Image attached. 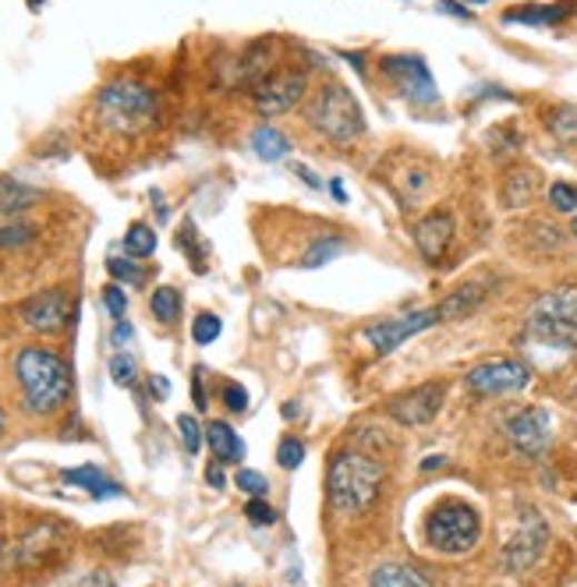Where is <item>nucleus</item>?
Listing matches in <instances>:
<instances>
[{"label": "nucleus", "mask_w": 577, "mask_h": 587, "mask_svg": "<svg viewBox=\"0 0 577 587\" xmlns=\"http://www.w3.org/2000/svg\"><path fill=\"white\" fill-rule=\"evenodd\" d=\"M96 117L113 135H146L160 121V96L139 78H113L100 92H96Z\"/></svg>", "instance_id": "f257e3e1"}, {"label": "nucleus", "mask_w": 577, "mask_h": 587, "mask_svg": "<svg viewBox=\"0 0 577 587\" xmlns=\"http://www.w3.org/2000/svg\"><path fill=\"white\" fill-rule=\"evenodd\" d=\"M14 376L22 386L29 415H53L71 397V368L47 347H22L14 358Z\"/></svg>", "instance_id": "f03ea898"}, {"label": "nucleus", "mask_w": 577, "mask_h": 587, "mask_svg": "<svg viewBox=\"0 0 577 587\" xmlns=\"http://www.w3.org/2000/svg\"><path fill=\"white\" fill-rule=\"evenodd\" d=\"M382 478H387V467L376 457L361 454V449H344L326 471V493H330L334 510L344 517L365 514L376 503Z\"/></svg>", "instance_id": "7ed1b4c3"}, {"label": "nucleus", "mask_w": 577, "mask_h": 587, "mask_svg": "<svg viewBox=\"0 0 577 587\" xmlns=\"http://www.w3.org/2000/svg\"><path fill=\"white\" fill-rule=\"evenodd\" d=\"M525 332L535 347L560 350V355L577 350V283H564L543 294L528 308Z\"/></svg>", "instance_id": "20e7f679"}, {"label": "nucleus", "mask_w": 577, "mask_h": 587, "mask_svg": "<svg viewBox=\"0 0 577 587\" xmlns=\"http://www.w3.org/2000/svg\"><path fill=\"white\" fill-rule=\"evenodd\" d=\"M309 125L337 146H351L365 135V113L355 100V92L340 82H326L316 89V96L305 107Z\"/></svg>", "instance_id": "39448f33"}, {"label": "nucleus", "mask_w": 577, "mask_h": 587, "mask_svg": "<svg viewBox=\"0 0 577 587\" xmlns=\"http://www.w3.org/2000/svg\"><path fill=\"white\" fill-rule=\"evenodd\" d=\"M483 538V514L465 499H439L426 517V545L444 556H465Z\"/></svg>", "instance_id": "423d86ee"}, {"label": "nucleus", "mask_w": 577, "mask_h": 587, "mask_svg": "<svg viewBox=\"0 0 577 587\" xmlns=\"http://www.w3.org/2000/svg\"><path fill=\"white\" fill-rule=\"evenodd\" d=\"M68 549H71L68 527L57 520H43L14 541V570H47V566L61 563Z\"/></svg>", "instance_id": "0eeeda50"}, {"label": "nucleus", "mask_w": 577, "mask_h": 587, "mask_svg": "<svg viewBox=\"0 0 577 587\" xmlns=\"http://www.w3.org/2000/svg\"><path fill=\"white\" fill-rule=\"evenodd\" d=\"M379 68L408 103H415V107H436L439 103V89H436V78L426 64V57L390 53V57H382Z\"/></svg>", "instance_id": "6e6552de"}, {"label": "nucleus", "mask_w": 577, "mask_h": 587, "mask_svg": "<svg viewBox=\"0 0 577 587\" xmlns=\"http://www.w3.org/2000/svg\"><path fill=\"white\" fill-rule=\"evenodd\" d=\"M465 386L478 397L521 394V389L531 386V368L525 361H517V358H493V361L475 365L465 376Z\"/></svg>", "instance_id": "1a4fd4ad"}, {"label": "nucleus", "mask_w": 577, "mask_h": 587, "mask_svg": "<svg viewBox=\"0 0 577 587\" xmlns=\"http://www.w3.org/2000/svg\"><path fill=\"white\" fill-rule=\"evenodd\" d=\"M546 545H549L546 517L538 510H531V506H525L521 520H517V531L510 535L507 549H504V566L510 574H525V570H531L538 559H543Z\"/></svg>", "instance_id": "9d476101"}, {"label": "nucleus", "mask_w": 577, "mask_h": 587, "mask_svg": "<svg viewBox=\"0 0 577 587\" xmlns=\"http://www.w3.org/2000/svg\"><path fill=\"white\" fill-rule=\"evenodd\" d=\"M305 92H309V74L295 68H280L252 89V103L262 117H280L287 110H295L305 100Z\"/></svg>", "instance_id": "9b49d317"}, {"label": "nucleus", "mask_w": 577, "mask_h": 587, "mask_svg": "<svg viewBox=\"0 0 577 587\" xmlns=\"http://www.w3.org/2000/svg\"><path fill=\"white\" fill-rule=\"evenodd\" d=\"M439 322H444V319H439V308H418V311H408V316L365 326V340L372 344V350L379 358H387V355H394L404 340H411V337H418V332H426V329H432Z\"/></svg>", "instance_id": "f8f14e48"}, {"label": "nucleus", "mask_w": 577, "mask_h": 587, "mask_svg": "<svg viewBox=\"0 0 577 587\" xmlns=\"http://www.w3.org/2000/svg\"><path fill=\"white\" fill-rule=\"evenodd\" d=\"M71 294L68 290H43V294H32L29 301H22L18 316H22L26 329L40 332V337H57L71 326Z\"/></svg>", "instance_id": "ddd939ff"}, {"label": "nucleus", "mask_w": 577, "mask_h": 587, "mask_svg": "<svg viewBox=\"0 0 577 587\" xmlns=\"http://www.w3.org/2000/svg\"><path fill=\"white\" fill-rule=\"evenodd\" d=\"M444 400H447V382H421L415 389H408V394H400L387 404V415L400 425H408V428H421V425H429L436 421V415L444 410Z\"/></svg>", "instance_id": "4468645a"}, {"label": "nucleus", "mask_w": 577, "mask_h": 587, "mask_svg": "<svg viewBox=\"0 0 577 587\" xmlns=\"http://www.w3.org/2000/svg\"><path fill=\"white\" fill-rule=\"evenodd\" d=\"M507 439L514 442V449H521L525 457H538L546 454V446L553 439V418L546 407H525L507 421Z\"/></svg>", "instance_id": "2eb2a0df"}, {"label": "nucleus", "mask_w": 577, "mask_h": 587, "mask_svg": "<svg viewBox=\"0 0 577 587\" xmlns=\"http://www.w3.org/2000/svg\"><path fill=\"white\" fill-rule=\"evenodd\" d=\"M454 233H457V223L447 209H432L426 212L418 223H415V248L418 256L426 259L429 266H439L447 259V251L454 245Z\"/></svg>", "instance_id": "dca6fc26"}, {"label": "nucleus", "mask_w": 577, "mask_h": 587, "mask_svg": "<svg viewBox=\"0 0 577 587\" xmlns=\"http://www.w3.org/2000/svg\"><path fill=\"white\" fill-rule=\"evenodd\" d=\"M273 61H277V43L273 39H259V43H252L241 53V61L235 68V86L256 89L262 78L273 74Z\"/></svg>", "instance_id": "f3484780"}, {"label": "nucleus", "mask_w": 577, "mask_h": 587, "mask_svg": "<svg viewBox=\"0 0 577 587\" xmlns=\"http://www.w3.org/2000/svg\"><path fill=\"white\" fill-rule=\"evenodd\" d=\"M489 280H468V283H460L457 290H450L444 301H439V319L444 322H460V319H468L471 311H478L486 305L489 298Z\"/></svg>", "instance_id": "a211bd4d"}, {"label": "nucleus", "mask_w": 577, "mask_h": 587, "mask_svg": "<svg viewBox=\"0 0 577 587\" xmlns=\"http://www.w3.org/2000/svg\"><path fill=\"white\" fill-rule=\"evenodd\" d=\"M574 0H560V4H521L504 14V26H531V29H553L567 22L574 14Z\"/></svg>", "instance_id": "6ab92c4d"}, {"label": "nucleus", "mask_w": 577, "mask_h": 587, "mask_svg": "<svg viewBox=\"0 0 577 587\" xmlns=\"http://www.w3.org/2000/svg\"><path fill=\"white\" fill-rule=\"evenodd\" d=\"M40 199H43L40 188H32L26 181H14V178H0V220L22 217V212L32 209Z\"/></svg>", "instance_id": "aec40b11"}, {"label": "nucleus", "mask_w": 577, "mask_h": 587, "mask_svg": "<svg viewBox=\"0 0 577 587\" xmlns=\"http://www.w3.org/2000/svg\"><path fill=\"white\" fill-rule=\"evenodd\" d=\"M206 442H209V449H213L217 464H241L245 460V442L227 421H209Z\"/></svg>", "instance_id": "412c9836"}, {"label": "nucleus", "mask_w": 577, "mask_h": 587, "mask_svg": "<svg viewBox=\"0 0 577 587\" xmlns=\"http://www.w3.org/2000/svg\"><path fill=\"white\" fill-rule=\"evenodd\" d=\"M61 478H64L68 485H82L86 493H92V499H118V496H121V485L110 481L96 464L74 467V471H64Z\"/></svg>", "instance_id": "4be33fe9"}, {"label": "nucleus", "mask_w": 577, "mask_h": 587, "mask_svg": "<svg viewBox=\"0 0 577 587\" xmlns=\"http://www.w3.org/2000/svg\"><path fill=\"white\" fill-rule=\"evenodd\" d=\"M252 152L262 163H283L287 156H291V142H287V135L280 128L262 125L252 131Z\"/></svg>", "instance_id": "5701e85b"}, {"label": "nucleus", "mask_w": 577, "mask_h": 587, "mask_svg": "<svg viewBox=\"0 0 577 587\" xmlns=\"http://www.w3.org/2000/svg\"><path fill=\"white\" fill-rule=\"evenodd\" d=\"M369 587H432V584L408 563H382L376 566Z\"/></svg>", "instance_id": "b1692460"}, {"label": "nucleus", "mask_w": 577, "mask_h": 587, "mask_svg": "<svg viewBox=\"0 0 577 587\" xmlns=\"http://www.w3.org/2000/svg\"><path fill=\"white\" fill-rule=\"evenodd\" d=\"M535 181H538L535 170H528V167L510 170L507 181H504V206H507V209H525V206L531 202L535 188H538Z\"/></svg>", "instance_id": "393cba45"}, {"label": "nucleus", "mask_w": 577, "mask_h": 587, "mask_svg": "<svg viewBox=\"0 0 577 587\" xmlns=\"http://www.w3.org/2000/svg\"><path fill=\"white\" fill-rule=\"evenodd\" d=\"M149 311L163 326H175L181 319V294L175 287H157V290L149 294Z\"/></svg>", "instance_id": "a878e982"}, {"label": "nucleus", "mask_w": 577, "mask_h": 587, "mask_svg": "<svg viewBox=\"0 0 577 587\" xmlns=\"http://www.w3.org/2000/svg\"><path fill=\"white\" fill-rule=\"evenodd\" d=\"M157 251V230L149 223H131L125 230V256L128 259H149Z\"/></svg>", "instance_id": "bb28decb"}, {"label": "nucleus", "mask_w": 577, "mask_h": 587, "mask_svg": "<svg viewBox=\"0 0 577 587\" xmlns=\"http://www.w3.org/2000/svg\"><path fill=\"white\" fill-rule=\"evenodd\" d=\"M549 131L556 135L560 142L577 146V103H560L549 113Z\"/></svg>", "instance_id": "cd10ccee"}, {"label": "nucleus", "mask_w": 577, "mask_h": 587, "mask_svg": "<svg viewBox=\"0 0 577 587\" xmlns=\"http://www.w3.org/2000/svg\"><path fill=\"white\" fill-rule=\"evenodd\" d=\"M107 272L118 283H125V287H139L142 280H146V272H142V266H139V259H121V256H113V259H107Z\"/></svg>", "instance_id": "c85d7f7f"}, {"label": "nucleus", "mask_w": 577, "mask_h": 587, "mask_svg": "<svg viewBox=\"0 0 577 587\" xmlns=\"http://www.w3.org/2000/svg\"><path fill=\"white\" fill-rule=\"evenodd\" d=\"M549 209L560 212V217H574V212H577V185L553 181L549 185Z\"/></svg>", "instance_id": "c756f323"}, {"label": "nucleus", "mask_w": 577, "mask_h": 587, "mask_svg": "<svg viewBox=\"0 0 577 587\" xmlns=\"http://www.w3.org/2000/svg\"><path fill=\"white\" fill-rule=\"evenodd\" d=\"M178 248H181L185 256L191 259V266H196V272H202V269H206V251H202V245H199V233H196V223H191V220H185V223H181Z\"/></svg>", "instance_id": "7c9ffc66"}, {"label": "nucleus", "mask_w": 577, "mask_h": 587, "mask_svg": "<svg viewBox=\"0 0 577 587\" xmlns=\"http://www.w3.org/2000/svg\"><path fill=\"white\" fill-rule=\"evenodd\" d=\"M223 332V322L217 316H209V311H202V316H196V322H191V340L196 344H213L217 337Z\"/></svg>", "instance_id": "2f4dec72"}, {"label": "nucleus", "mask_w": 577, "mask_h": 587, "mask_svg": "<svg viewBox=\"0 0 577 587\" xmlns=\"http://www.w3.org/2000/svg\"><path fill=\"white\" fill-rule=\"evenodd\" d=\"M36 238V227L29 223H4L0 227V248H26Z\"/></svg>", "instance_id": "473e14b6"}, {"label": "nucleus", "mask_w": 577, "mask_h": 587, "mask_svg": "<svg viewBox=\"0 0 577 587\" xmlns=\"http://www.w3.org/2000/svg\"><path fill=\"white\" fill-rule=\"evenodd\" d=\"M301 460H305V442L295 439V436H287L277 446V464L283 467V471H295V467H301Z\"/></svg>", "instance_id": "72a5a7b5"}, {"label": "nucleus", "mask_w": 577, "mask_h": 587, "mask_svg": "<svg viewBox=\"0 0 577 587\" xmlns=\"http://www.w3.org/2000/svg\"><path fill=\"white\" fill-rule=\"evenodd\" d=\"M178 432H181V442H185L188 454H199L202 439H206V428H199V421L191 418V415H181L178 418Z\"/></svg>", "instance_id": "f704fd0d"}, {"label": "nucleus", "mask_w": 577, "mask_h": 587, "mask_svg": "<svg viewBox=\"0 0 577 587\" xmlns=\"http://www.w3.org/2000/svg\"><path fill=\"white\" fill-rule=\"evenodd\" d=\"M135 376H139V368H135L131 355H113L110 358V379L118 386H135Z\"/></svg>", "instance_id": "c9c22d12"}, {"label": "nucleus", "mask_w": 577, "mask_h": 587, "mask_svg": "<svg viewBox=\"0 0 577 587\" xmlns=\"http://www.w3.org/2000/svg\"><path fill=\"white\" fill-rule=\"evenodd\" d=\"M103 308H107L118 322L125 319V311H128V294H125L121 283H107V287H103Z\"/></svg>", "instance_id": "e433bc0d"}, {"label": "nucleus", "mask_w": 577, "mask_h": 587, "mask_svg": "<svg viewBox=\"0 0 577 587\" xmlns=\"http://www.w3.org/2000/svg\"><path fill=\"white\" fill-rule=\"evenodd\" d=\"M235 485L241 488V493H248L252 499H262L266 496V475H259V471H248V467H241V471L235 475Z\"/></svg>", "instance_id": "4c0bfd02"}, {"label": "nucleus", "mask_w": 577, "mask_h": 587, "mask_svg": "<svg viewBox=\"0 0 577 587\" xmlns=\"http://www.w3.org/2000/svg\"><path fill=\"white\" fill-rule=\"evenodd\" d=\"M245 517H248V524H256V527H269L277 520V510L266 499H248L245 503Z\"/></svg>", "instance_id": "58836bf2"}, {"label": "nucleus", "mask_w": 577, "mask_h": 587, "mask_svg": "<svg viewBox=\"0 0 577 587\" xmlns=\"http://www.w3.org/2000/svg\"><path fill=\"white\" fill-rule=\"evenodd\" d=\"M337 251H340V245H337V241H326V238H322V241H319V245H316V248L309 251V256H305V259H301V266H305V269H316V266H326V262H330V259L337 256Z\"/></svg>", "instance_id": "ea45409f"}, {"label": "nucleus", "mask_w": 577, "mask_h": 587, "mask_svg": "<svg viewBox=\"0 0 577 587\" xmlns=\"http://www.w3.org/2000/svg\"><path fill=\"white\" fill-rule=\"evenodd\" d=\"M223 407H227V410H235V415L248 410V394H245V386L227 382V386H223Z\"/></svg>", "instance_id": "a19ab883"}, {"label": "nucleus", "mask_w": 577, "mask_h": 587, "mask_svg": "<svg viewBox=\"0 0 577 587\" xmlns=\"http://www.w3.org/2000/svg\"><path fill=\"white\" fill-rule=\"evenodd\" d=\"M436 11H444V14H454V18H465V22H468V18H471V11H468L465 4H460V0H439V4H436Z\"/></svg>", "instance_id": "79ce46f5"}, {"label": "nucleus", "mask_w": 577, "mask_h": 587, "mask_svg": "<svg viewBox=\"0 0 577 587\" xmlns=\"http://www.w3.org/2000/svg\"><path fill=\"white\" fill-rule=\"evenodd\" d=\"M8 570H14V545L0 541V574H8Z\"/></svg>", "instance_id": "37998d69"}, {"label": "nucleus", "mask_w": 577, "mask_h": 587, "mask_svg": "<svg viewBox=\"0 0 577 587\" xmlns=\"http://www.w3.org/2000/svg\"><path fill=\"white\" fill-rule=\"evenodd\" d=\"M149 389H152V397H157V400H167V397H170L167 376H152V379H149Z\"/></svg>", "instance_id": "c03bdc74"}, {"label": "nucleus", "mask_w": 577, "mask_h": 587, "mask_svg": "<svg viewBox=\"0 0 577 587\" xmlns=\"http://www.w3.org/2000/svg\"><path fill=\"white\" fill-rule=\"evenodd\" d=\"M110 340H113V347H125L128 340H131V326L121 319L118 326H113V332H110Z\"/></svg>", "instance_id": "a18cd8bd"}, {"label": "nucleus", "mask_w": 577, "mask_h": 587, "mask_svg": "<svg viewBox=\"0 0 577 587\" xmlns=\"http://www.w3.org/2000/svg\"><path fill=\"white\" fill-rule=\"evenodd\" d=\"M206 481H209V485H213V488H217V493H220V488L227 485V475H223V464H213V467H209V471H206Z\"/></svg>", "instance_id": "49530a36"}, {"label": "nucleus", "mask_w": 577, "mask_h": 587, "mask_svg": "<svg viewBox=\"0 0 577 587\" xmlns=\"http://www.w3.org/2000/svg\"><path fill=\"white\" fill-rule=\"evenodd\" d=\"M298 178H301V181H305V185H309V188H312V191H322V188H326V185H322V181H319V178H316V173H312V170H309V167H298Z\"/></svg>", "instance_id": "de8ad7c7"}, {"label": "nucleus", "mask_w": 577, "mask_h": 587, "mask_svg": "<svg viewBox=\"0 0 577 587\" xmlns=\"http://www.w3.org/2000/svg\"><path fill=\"white\" fill-rule=\"evenodd\" d=\"M191 389H196V407H206V394H202V368H196V379H191Z\"/></svg>", "instance_id": "09e8293b"}, {"label": "nucleus", "mask_w": 577, "mask_h": 587, "mask_svg": "<svg viewBox=\"0 0 577 587\" xmlns=\"http://www.w3.org/2000/svg\"><path fill=\"white\" fill-rule=\"evenodd\" d=\"M330 188H334V199H337V202H348V191H344V185H340V181H334Z\"/></svg>", "instance_id": "8fccbe9b"}, {"label": "nucleus", "mask_w": 577, "mask_h": 587, "mask_svg": "<svg viewBox=\"0 0 577 587\" xmlns=\"http://www.w3.org/2000/svg\"><path fill=\"white\" fill-rule=\"evenodd\" d=\"M421 467H426V471H436V467H444V457H429Z\"/></svg>", "instance_id": "3c124183"}, {"label": "nucleus", "mask_w": 577, "mask_h": 587, "mask_svg": "<svg viewBox=\"0 0 577 587\" xmlns=\"http://www.w3.org/2000/svg\"><path fill=\"white\" fill-rule=\"evenodd\" d=\"M283 418H298V404H287L283 407Z\"/></svg>", "instance_id": "603ef678"}, {"label": "nucleus", "mask_w": 577, "mask_h": 587, "mask_svg": "<svg viewBox=\"0 0 577 587\" xmlns=\"http://www.w3.org/2000/svg\"><path fill=\"white\" fill-rule=\"evenodd\" d=\"M570 233H574V238H577V212H574V217H570Z\"/></svg>", "instance_id": "864d4df0"}, {"label": "nucleus", "mask_w": 577, "mask_h": 587, "mask_svg": "<svg viewBox=\"0 0 577 587\" xmlns=\"http://www.w3.org/2000/svg\"><path fill=\"white\" fill-rule=\"evenodd\" d=\"M460 4H489V0H460Z\"/></svg>", "instance_id": "5fc2aeb1"}, {"label": "nucleus", "mask_w": 577, "mask_h": 587, "mask_svg": "<svg viewBox=\"0 0 577 587\" xmlns=\"http://www.w3.org/2000/svg\"><path fill=\"white\" fill-rule=\"evenodd\" d=\"M40 4H43V0H29V8H32V11H36V8H40Z\"/></svg>", "instance_id": "6e6d98bb"}, {"label": "nucleus", "mask_w": 577, "mask_h": 587, "mask_svg": "<svg viewBox=\"0 0 577 587\" xmlns=\"http://www.w3.org/2000/svg\"><path fill=\"white\" fill-rule=\"evenodd\" d=\"M0 432H4V418H0Z\"/></svg>", "instance_id": "4d7b16f0"}]
</instances>
